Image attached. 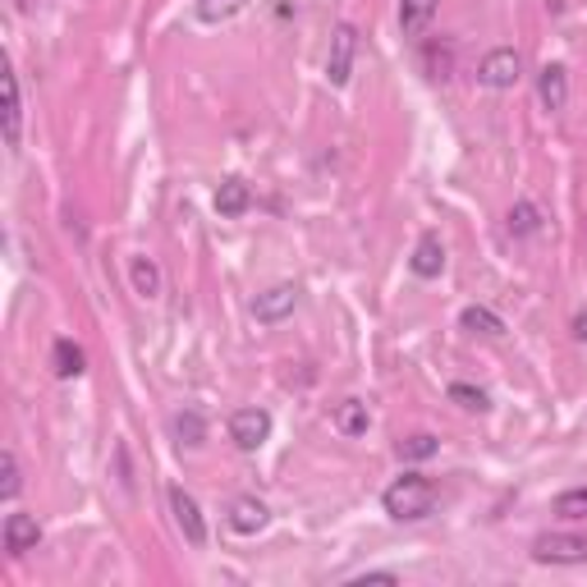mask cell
Masks as SVG:
<instances>
[{
	"instance_id": "obj_9",
	"label": "cell",
	"mask_w": 587,
	"mask_h": 587,
	"mask_svg": "<svg viewBox=\"0 0 587 587\" xmlns=\"http://www.w3.org/2000/svg\"><path fill=\"white\" fill-rule=\"evenodd\" d=\"M408 271L418 276V280H437L445 271V244H441V234H423L418 239V248H413V257H408Z\"/></svg>"
},
{
	"instance_id": "obj_21",
	"label": "cell",
	"mask_w": 587,
	"mask_h": 587,
	"mask_svg": "<svg viewBox=\"0 0 587 587\" xmlns=\"http://www.w3.org/2000/svg\"><path fill=\"white\" fill-rule=\"evenodd\" d=\"M395 450H400V460H408V464H423V460H431V454L441 450V441L431 437V431H413V437H404Z\"/></svg>"
},
{
	"instance_id": "obj_13",
	"label": "cell",
	"mask_w": 587,
	"mask_h": 587,
	"mask_svg": "<svg viewBox=\"0 0 587 587\" xmlns=\"http://www.w3.org/2000/svg\"><path fill=\"white\" fill-rule=\"evenodd\" d=\"M248 207H253V188H248L244 180H239V175L221 180V188H216V211L230 216V221H234V216H244Z\"/></svg>"
},
{
	"instance_id": "obj_23",
	"label": "cell",
	"mask_w": 587,
	"mask_h": 587,
	"mask_svg": "<svg viewBox=\"0 0 587 587\" xmlns=\"http://www.w3.org/2000/svg\"><path fill=\"white\" fill-rule=\"evenodd\" d=\"M248 0H198V19L203 24H225V19L244 14Z\"/></svg>"
},
{
	"instance_id": "obj_3",
	"label": "cell",
	"mask_w": 587,
	"mask_h": 587,
	"mask_svg": "<svg viewBox=\"0 0 587 587\" xmlns=\"http://www.w3.org/2000/svg\"><path fill=\"white\" fill-rule=\"evenodd\" d=\"M537 564H587V537L583 533H541L533 541Z\"/></svg>"
},
{
	"instance_id": "obj_25",
	"label": "cell",
	"mask_w": 587,
	"mask_h": 587,
	"mask_svg": "<svg viewBox=\"0 0 587 587\" xmlns=\"http://www.w3.org/2000/svg\"><path fill=\"white\" fill-rule=\"evenodd\" d=\"M450 404H460V408H468V413H487V408H491L487 390L464 386V381H454V386H450Z\"/></svg>"
},
{
	"instance_id": "obj_7",
	"label": "cell",
	"mask_w": 587,
	"mask_h": 587,
	"mask_svg": "<svg viewBox=\"0 0 587 587\" xmlns=\"http://www.w3.org/2000/svg\"><path fill=\"white\" fill-rule=\"evenodd\" d=\"M294 308H298V285H290V280H280V285H271V290H262L253 298V317L262 326L285 321Z\"/></svg>"
},
{
	"instance_id": "obj_20",
	"label": "cell",
	"mask_w": 587,
	"mask_h": 587,
	"mask_svg": "<svg viewBox=\"0 0 587 587\" xmlns=\"http://www.w3.org/2000/svg\"><path fill=\"white\" fill-rule=\"evenodd\" d=\"M460 326L473 331V335H505V321H500L491 308H477V303L460 313Z\"/></svg>"
},
{
	"instance_id": "obj_11",
	"label": "cell",
	"mask_w": 587,
	"mask_h": 587,
	"mask_svg": "<svg viewBox=\"0 0 587 587\" xmlns=\"http://www.w3.org/2000/svg\"><path fill=\"white\" fill-rule=\"evenodd\" d=\"M37 541H41V524H37L33 514H10V518H5V551H10V555L37 551Z\"/></svg>"
},
{
	"instance_id": "obj_5",
	"label": "cell",
	"mask_w": 587,
	"mask_h": 587,
	"mask_svg": "<svg viewBox=\"0 0 587 587\" xmlns=\"http://www.w3.org/2000/svg\"><path fill=\"white\" fill-rule=\"evenodd\" d=\"M354 51H358V28L354 24H335L331 33V60H326V78L335 83V88H344L354 74Z\"/></svg>"
},
{
	"instance_id": "obj_27",
	"label": "cell",
	"mask_w": 587,
	"mask_h": 587,
	"mask_svg": "<svg viewBox=\"0 0 587 587\" xmlns=\"http://www.w3.org/2000/svg\"><path fill=\"white\" fill-rule=\"evenodd\" d=\"M354 583H400V574H390V570H372V574H358Z\"/></svg>"
},
{
	"instance_id": "obj_2",
	"label": "cell",
	"mask_w": 587,
	"mask_h": 587,
	"mask_svg": "<svg viewBox=\"0 0 587 587\" xmlns=\"http://www.w3.org/2000/svg\"><path fill=\"white\" fill-rule=\"evenodd\" d=\"M518 78H524V56L514 47H496L482 56V64H477V83L491 93H510Z\"/></svg>"
},
{
	"instance_id": "obj_15",
	"label": "cell",
	"mask_w": 587,
	"mask_h": 587,
	"mask_svg": "<svg viewBox=\"0 0 587 587\" xmlns=\"http://www.w3.org/2000/svg\"><path fill=\"white\" fill-rule=\"evenodd\" d=\"M437 5H441V0H400V28H404V37H423L431 28V19H437Z\"/></svg>"
},
{
	"instance_id": "obj_16",
	"label": "cell",
	"mask_w": 587,
	"mask_h": 587,
	"mask_svg": "<svg viewBox=\"0 0 587 587\" xmlns=\"http://www.w3.org/2000/svg\"><path fill=\"white\" fill-rule=\"evenodd\" d=\"M24 138V97H19V74L5 70V143L19 147Z\"/></svg>"
},
{
	"instance_id": "obj_18",
	"label": "cell",
	"mask_w": 587,
	"mask_h": 587,
	"mask_svg": "<svg viewBox=\"0 0 587 587\" xmlns=\"http://www.w3.org/2000/svg\"><path fill=\"white\" fill-rule=\"evenodd\" d=\"M129 280H134L138 298H157L161 294V267L151 262V257H134V262H129Z\"/></svg>"
},
{
	"instance_id": "obj_19",
	"label": "cell",
	"mask_w": 587,
	"mask_h": 587,
	"mask_svg": "<svg viewBox=\"0 0 587 587\" xmlns=\"http://www.w3.org/2000/svg\"><path fill=\"white\" fill-rule=\"evenodd\" d=\"M505 230L514 234V239H528V234H537L541 230V207L537 203H514L510 207V216H505Z\"/></svg>"
},
{
	"instance_id": "obj_4",
	"label": "cell",
	"mask_w": 587,
	"mask_h": 587,
	"mask_svg": "<svg viewBox=\"0 0 587 587\" xmlns=\"http://www.w3.org/2000/svg\"><path fill=\"white\" fill-rule=\"evenodd\" d=\"M230 441L253 454V450H262L271 441V413L267 408H239L234 418H230Z\"/></svg>"
},
{
	"instance_id": "obj_8",
	"label": "cell",
	"mask_w": 587,
	"mask_h": 587,
	"mask_svg": "<svg viewBox=\"0 0 587 587\" xmlns=\"http://www.w3.org/2000/svg\"><path fill=\"white\" fill-rule=\"evenodd\" d=\"M271 524V510H267V500H257V496H234L230 500V528L239 537H257Z\"/></svg>"
},
{
	"instance_id": "obj_26",
	"label": "cell",
	"mask_w": 587,
	"mask_h": 587,
	"mask_svg": "<svg viewBox=\"0 0 587 587\" xmlns=\"http://www.w3.org/2000/svg\"><path fill=\"white\" fill-rule=\"evenodd\" d=\"M555 514H560V518H587V487L560 491V496H555Z\"/></svg>"
},
{
	"instance_id": "obj_12",
	"label": "cell",
	"mask_w": 587,
	"mask_h": 587,
	"mask_svg": "<svg viewBox=\"0 0 587 587\" xmlns=\"http://www.w3.org/2000/svg\"><path fill=\"white\" fill-rule=\"evenodd\" d=\"M51 372H56L60 381L83 377V372H88V354H83L74 340H56V344H51Z\"/></svg>"
},
{
	"instance_id": "obj_17",
	"label": "cell",
	"mask_w": 587,
	"mask_h": 587,
	"mask_svg": "<svg viewBox=\"0 0 587 587\" xmlns=\"http://www.w3.org/2000/svg\"><path fill=\"white\" fill-rule=\"evenodd\" d=\"M335 427L344 431V437H367V427H372V418H367V404L363 400H340L335 404Z\"/></svg>"
},
{
	"instance_id": "obj_14",
	"label": "cell",
	"mask_w": 587,
	"mask_h": 587,
	"mask_svg": "<svg viewBox=\"0 0 587 587\" xmlns=\"http://www.w3.org/2000/svg\"><path fill=\"white\" fill-rule=\"evenodd\" d=\"M170 431H175V441L188 445V450H203L207 445V418L198 408H180L175 418H170Z\"/></svg>"
},
{
	"instance_id": "obj_1",
	"label": "cell",
	"mask_w": 587,
	"mask_h": 587,
	"mask_svg": "<svg viewBox=\"0 0 587 587\" xmlns=\"http://www.w3.org/2000/svg\"><path fill=\"white\" fill-rule=\"evenodd\" d=\"M437 482L431 477H423V473H404V477H395V482L386 487V496H381V505H386V514L390 518H400V524H418V518H427L431 510H437Z\"/></svg>"
},
{
	"instance_id": "obj_28",
	"label": "cell",
	"mask_w": 587,
	"mask_h": 587,
	"mask_svg": "<svg viewBox=\"0 0 587 587\" xmlns=\"http://www.w3.org/2000/svg\"><path fill=\"white\" fill-rule=\"evenodd\" d=\"M574 340H578L583 350H587V308H583V313L574 317Z\"/></svg>"
},
{
	"instance_id": "obj_6",
	"label": "cell",
	"mask_w": 587,
	"mask_h": 587,
	"mask_svg": "<svg viewBox=\"0 0 587 587\" xmlns=\"http://www.w3.org/2000/svg\"><path fill=\"white\" fill-rule=\"evenodd\" d=\"M170 514H175V524L184 533L188 547H207V518H203V505L193 500L184 487H170Z\"/></svg>"
},
{
	"instance_id": "obj_24",
	"label": "cell",
	"mask_w": 587,
	"mask_h": 587,
	"mask_svg": "<svg viewBox=\"0 0 587 587\" xmlns=\"http://www.w3.org/2000/svg\"><path fill=\"white\" fill-rule=\"evenodd\" d=\"M423 64H427L431 78H450V70H454V47H450V41H431V47L423 51Z\"/></svg>"
},
{
	"instance_id": "obj_10",
	"label": "cell",
	"mask_w": 587,
	"mask_h": 587,
	"mask_svg": "<svg viewBox=\"0 0 587 587\" xmlns=\"http://www.w3.org/2000/svg\"><path fill=\"white\" fill-rule=\"evenodd\" d=\"M537 101L547 106V111H564V101H570V70H564V64H541Z\"/></svg>"
},
{
	"instance_id": "obj_22",
	"label": "cell",
	"mask_w": 587,
	"mask_h": 587,
	"mask_svg": "<svg viewBox=\"0 0 587 587\" xmlns=\"http://www.w3.org/2000/svg\"><path fill=\"white\" fill-rule=\"evenodd\" d=\"M24 491V468H19V454L5 450L0 454V500H19Z\"/></svg>"
}]
</instances>
